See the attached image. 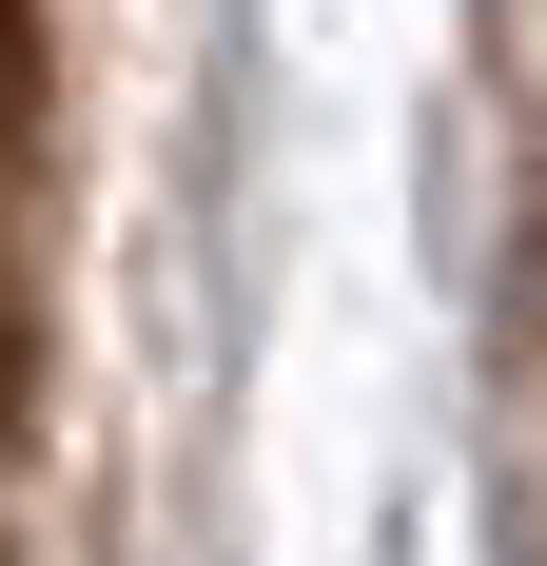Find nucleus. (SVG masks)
I'll return each mask as SVG.
<instances>
[{
  "label": "nucleus",
  "mask_w": 547,
  "mask_h": 566,
  "mask_svg": "<svg viewBox=\"0 0 547 566\" xmlns=\"http://www.w3.org/2000/svg\"><path fill=\"white\" fill-rule=\"evenodd\" d=\"M40 98V20H20V0H0V117Z\"/></svg>",
  "instance_id": "f257e3e1"
},
{
  "label": "nucleus",
  "mask_w": 547,
  "mask_h": 566,
  "mask_svg": "<svg viewBox=\"0 0 547 566\" xmlns=\"http://www.w3.org/2000/svg\"><path fill=\"white\" fill-rule=\"evenodd\" d=\"M508 40H528V98H547V0H508Z\"/></svg>",
  "instance_id": "f03ea898"
},
{
  "label": "nucleus",
  "mask_w": 547,
  "mask_h": 566,
  "mask_svg": "<svg viewBox=\"0 0 547 566\" xmlns=\"http://www.w3.org/2000/svg\"><path fill=\"white\" fill-rule=\"evenodd\" d=\"M0 430H20V313H0Z\"/></svg>",
  "instance_id": "7ed1b4c3"
}]
</instances>
